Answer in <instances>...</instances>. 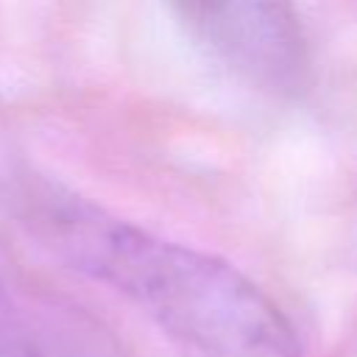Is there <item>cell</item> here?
<instances>
[{"mask_svg":"<svg viewBox=\"0 0 357 357\" xmlns=\"http://www.w3.org/2000/svg\"><path fill=\"white\" fill-rule=\"evenodd\" d=\"M0 198L45 251L126 296L192 357H301L279 307L229 262L162 240L39 173H11Z\"/></svg>","mask_w":357,"mask_h":357,"instance_id":"cell-1","label":"cell"},{"mask_svg":"<svg viewBox=\"0 0 357 357\" xmlns=\"http://www.w3.org/2000/svg\"><path fill=\"white\" fill-rule=\"evenodd\" d=\"M187 25L237 73L262 86H287L304 64V39L290 0H170Z\"/></svg>","mask_w":357,"mask_h":357,"instance_id":"cell-2","label":"cell"},{"mask_svg":"<svg viewBox=\"0 0 357 357\" xmlns=\"http://www.w3.org/2000/svg\"><path fill=\"white\" fill-rule=\"evenodd\" d=\"M0 357H42V351L33 346L28 332L20 326L17 332H11L0 340Z\"/></svg>","mask_w":357,"mask_h":357,"instance_id":"cell-3","label":"cell"}]
</instances>
